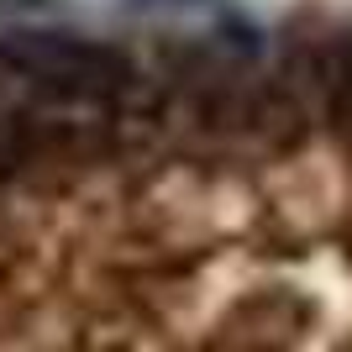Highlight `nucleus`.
<instances>
[{"instance_id":"f257e3e1","label":"nucleus","mask_w":352,"mask_h":352,"mask_svg":"<svg viewBox=\"0 0 352 352\" xmlns=\"http://www.w3.org/2000/svg\"><path fill=\"white\" fill-rule=\"evenodd\" d=\"M0 63L16 79H32L58 105H100L126 85V58L116 47L85 43L69 32H16L0 37Z\"/></svg>"}]
</instances>
